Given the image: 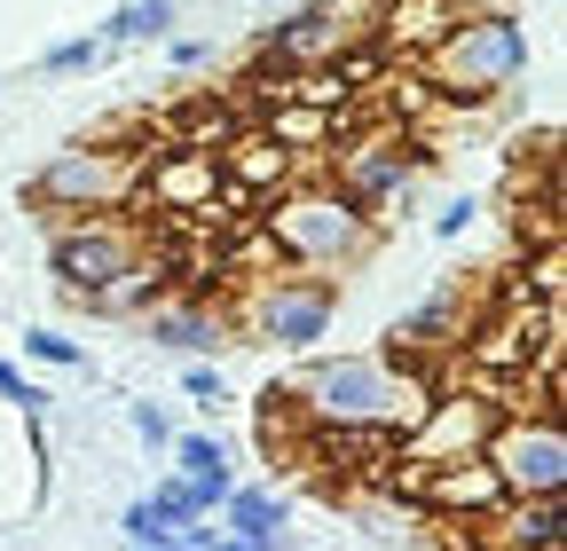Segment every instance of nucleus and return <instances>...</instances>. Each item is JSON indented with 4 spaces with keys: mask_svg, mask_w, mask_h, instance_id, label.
<instances>
[{
    "mask_svg": "<svg viewBox=\"0 0 567 551\" xmlns=\"http://www.w3.org/2000/svg\"><path fill=\"white\" fill-rule=\"evenodd\" d=\"M276 402H292L316 434H386V441H402L425 418L434 386H425V371L386 363V355H323Z\"/></svg>",
    "mask_w": 567,
    "mask_h": 551,
    "instance_id": "f257e3e1",
    "label": "nucleus"
},
{
    "mask_svg": "<svg viewBox=\"0 0 567 551\" xmlns=\"http://www.w3.org/2000/svg\"><path fill=\"white\" fill-rule=\"evenodd\" d=\"M268 245H276L284 268L331 276V268H354V260L379 245V221L354 197H339L331 181H308V189L268 197Z\"/></svg>",
    "mask_w": 567,
    "mask_h": 551,
    "instance_id": "f03ea898",
    "label": "nucleus"
},
{
    "mask_svg": "<svg viewBox=\"0 0 567 551\" xmlns=\"http://www.w3.org/2000/svg\"><path fill=\"white\" fill-rule=\"evenodd\" d=\"M528 55L536 48H528V24L513 9H473L425 48V80H434L450 103H496L505 87H520Z\"/></svg>",
    "mask_w": 567,
    "mask_h": 551,
    "instance_id": "7ed1b4c3",
    "label": "nucleus"
},
{
    "mask_svg": "<svg viewBox=\"0 0 567 551\" xmlns=\"http://www.w3.org/2000/svg\"><path fill=\"white\" fill-rule=\"evenodd\" d=\"M142 197V158L118 150V143H71L55 150L40 174H32V205H48V214H118V205Z\"/></svg>",
    "mask_w": 567,
    "mask_h": 551,
    "instance_id": "20e7f679",
    "label": "nucleus"
},
{
    "mask_svg": "<svg viewBox=\"0 0 567 551\" xmlns=\"http://www.w3.org/2000/svg\"><path fill=\"white\" fill-rule=\"evenodd\" d=\"M417 166H425V150L402 143V126H371V134H347L331 150V189L354 197L371 221H386L394 205L417 197Z\"/></svg>",
    "mask_w": 567,
    "mask_h": 551,
    "instance_id": "39448f33",
    "label": "nucleus"
},
{
    "mask_svg": "<svg viewBox=\"0 0 567 551\" xmlns=\"http://www.w3.org/2000/svg\"><path fill=\"white\" fill-rule=\"evenodd\" d=\"M48 260H55V284H63L71 300L95 308V300H111L126 276L142 268V237H134L126 221H111V214H80V221L55 229Z\"/></svg>",
    "mask_w": 567,
    "mask_h": 551,
    "instance_id": "423d86ee",
    "label": "nucleus"
},
{
    "mask_svg": "<svg viewBox=\"0 0 567 551\" xmlns=\"http://www.w3.org/2000/svg\"><path fill=\"white\" fill-rule=\"evenodd\" d=\"M481 465L496 472L505 497H559L567 489V426L559 418H496V434L481 441Z\"/></svg>",
    "mask_w": 567,
    "mask_h": 551,
    "instance_id": "0eeeda50",
    "label": "nucleus"
},
{
    "mask_svg": "<svg viewBox=\"0 0 567 551\" xmlns=\"http://www.w3.org/2000/svg\"><path fill=\"white\" fill-rule=\"evenodd\" d=\"M331 315H339V292L323 276H276V284H260V300H252V339L260 347H284V355H308L331 331Z\"/></svg>",
    "mask_w": 567,
    "mask_h": 551,
    "instance_id": "6e6552de",
    "label": "nucleus"
},
{
    "mask_svg": "<svg viewBox=\"0 0 567 551\" xmlns=\"http://www.w3.org/2000/svg\"><path fill=\"white\" fill-rule=\"evenodd\" d=\"M505 409L481 402V394H442L425 402V418L394 441V465H450V457H481V441L496 434Z\"/></svg>",
    "mask_w": 567,
    "mask_h": 551,
    "instance_id": "1a4fd4ad",
    "label": "nucleus"
},
{
    "mask_svg": "<svg viewBox=\"0 0 567 551\" xmlns=\"http://www.w3.org/2000/svg\"><path fill=\"white\" fill-rule=\"evenodd\" d=\"M339 48H354V24L339 0H300L292 17L268 24V63L276 72H316V63H331Z\"/></svg>",
    "mask_w": 567,
    "mask_h": 551,
    "instance_id": "9d476101",
    "label": "nucleus"
},
{
    "mask_svg": "<svg viewBox=\"0 0 567 551\" xmlns=\"http://www.w3.org/2000/svg\"><path fill=\"white\" fill-rule=\"evenodd\" d=\"M410 480H417V497L434 505V512H450V520H481V512H496V505H505V489H496V472H488L481 457H450V465H417Z\"/></svg>",
    "mask_w": 567,
    "mask_h": 551,
    "instance_id": "9b49d317",
    "label": "nucleus"
},
{
    "mask_svg": "<svg viewBox=\"0 0 567 551\" xmlns=\"http://www.w3.org/2000/svg\"><path fill=\"white\" fill-rule=\"evenodd\" d=\"M213 189H221V158L213 150H174L166 166L142 158V197L158 214H213Z\"/></svg>",
    "mask_w": 567,
    "mask_h": 551,
    "instance_id": "f8f14e48",
    "label": "nucleus"
},
{
    "mask_svg": "<svg viewBox=\"0 0 567 551\" xmlns=\"http://www.w3.org/2000/svg\"><path fill=\"white\" fill-rule=\"evenodd\" d=\"M473 528H481V551H559V536H567L559 497H505Z\"/></svg>",
    "mask_w": 567,
    "mask_h": 551,
    "instance_id": "ddd939ff",
    "label": "nucleus"
},
{
    "mask_svg": "<svg viewBox=\"0 0 567 551\" xmlns=\"http://www.w3.org/2000/svg\"><path fill=\"white\" fill-rule=\"evenodd\" d=\"M142 315H151V347L189 355V363H205V355L229 339V331H221V315H213V308H197V300H151Z\"/></svg>",
    "mask_w": 567,
    "mask_h": 551,
    "instance_id": "4468645a",
    "label": "nucleus"
},
{
    "mask_svg": "<svg viewBox=\"0 0 567 551\" xmlns=\"http://www.w3.org/2000/svg\"><path fill=\"white\" fill-rule=\"evenodd\" d=\"M213 528L237 536L245 551H276L284 543V497L276 489H229L221 512H213Z\"/></svg>",
    "mask_w": 567,
    "mask_h": 551,
    "instance_id": "2eb2a0df",
    "label": "nucleus"
},
{
    "mask_svg": "<svg viewBox=\"0 0 567 551\" xmlns=\"http://www.w3.org/2000/svg\"><path fill=\"white\" fill-rule=\"evenodd\" d=\"M450 339H465V292H457V284H450V292H434L425 308H410V315L394 323V347H410V355L450 347Z\"/></svg>",
    "mask_w": 567,
    "mask_h": 551,
    "instance_id": "dca6fc26",
    "label": "nucleus"
},
{
    "mask_svg": "<svg viewBox=\"0 0 567 551\" xmlns=\"http://www.w3.org/2000/svg\"><path fill=\"white\" fill-rule=\"evenodd\" d=\"M182 0H118V17L103 24V48H134V40H166Z\"/></svg>",
    "mask_w": 567,
    "mask_h": 551,
    "instance_id": "f3484780",
    "label": "nucleus"
},
{
    "mask_svg": "<svg viewBox=\"0 0 567 551\" xmlns=\"http://www.w3.org/2000/svg\"><path fill=\"white\" fill-rule=\"evenodd\" d=\"M457 17H465L457 0H394V9H386V40H425V48H434Z\"/></svg>",
    "mask_w": 567,
    "mask_h": 551,
    "instance_id": "a211bd4d",
    "label": "nucleus"
},
{
    "mask_svg": "<svg viewBox=\"0 0 567 551\" xmlns=\"http://www.w3.org/2000/svg\"><path fill=\"white\" fill-rule=\"evenodd\" d=\"M229 174H237V189H268V181H284V174H292V150H284V143H268V134H252V143H237Z\"/></svg>",
    "mask_w": 567,
    "mask_h": 551,
    "instance_id": "6ab92c4d",
    "label": "nucleus"
},
{
    "mask_svg": "<svg viewBox=\"0 0 567 551\" xmlns=\"http://www.w3.org/2000/svg\"><path fill=\"white\" fill-rule=\"evenodd\" d=\"M118 528H126V543H134V551H166V543H182V520H174L158 497H134Z\"/></svg>",
    "mask_w": 567,
    "mask_h": 551,
    "instance_id": "aec40b11",
    "label": "nucleus"
},
{
    "mask_svg": "<svg viewBox=\"0 0 567 551\" xmlns=\"http://www.w3.org/2000/svg\"><path fill=\"white\" fill-rule=\"evenodd\" d=\"M323 134H339V111H276V134H268V143L300 150V143H323Z\"/></svg>",
    "mask_w": 567,
    "mask_h": 551,
    "instance_id": "412c9836",
    "label": "nucleus"
},
{
    "mask_svg": "<svg viewBox=\"0 0 567 551\" xmlns=\"http://www.w3.org/2000/svg\"><path fill=\"white\" fill-rule=\"evenodd\" d=\"M95 63H103V40H55L40 55V72L48 80H80V72H95Z\"/></svg>",
    "mask_w": 567,
    "mask_h": 551,
    "instance_id": "4be33fe9",
    "label": "nucleus"
},
{
    "mask_svg": "<svg viewBox=\"0 0 567 551\" xmlns=\"http://www.w3.org/2000/svg\"><path fill=\"white\" fill-rule=\"evenodd\" d=\"M24 355H40L55 371H87V347H80V339H63V331H24Z\"/></svg>",
    "mask_w": 567,
    "mask_h": 551,
    "instance_id": "5701e85b",
    "label": "nucleus"
},
{
    "mask_svg": "<svg viewBox=\"0 0 567 551\" xmlns=\"http://www.w3.org/2000/svg\"><path fill=\"white\" fill-rule=\"evenodd\" d=\"M0 402H17L32 426H40V409H48V394H40V386H32V378H24L17 363H0Z\"/></svg>",
    "mask_w": 567,
    "mask_h": 551,
    "instance_id": "b1692460",
    "label": "nucleus"
},
{
    "mask_svg": "<svg viewBox=\"0 0 567 551\" xmlns=\"http://www.w3.org/2000/svg\"><path fill=\"white\" fill-rule=\"evenodd\" d=\"M182 386H189V402H205V409H221V402H229V378L213 371V363H189V371H182Z\"/></svg>",
    "mask_w": 567,
    "mask_h": 551,
    "instance_id": "393cba45",
    "label": "nucleus"
},
{
    "mask_svg": "<svg viewBox=\"0 0 567 551\" xmlns=\"http://www.w3.org/2000/svg\"><path fill=\"white\" fill-rule=\"evenodd\" d=\"M134 434L151 441V449H166V441H174V418H166L158 402H134Z\"/></svg>",
    "mask_w": 567,
    "mask_h": 551,
    "instance_id": "a878e982",
    "label": "nucleus"
},
{
    "mask_svg": "<svg viewBox=\"0 0 567 551\" xmlns=\"http://www.w3.org/2000/svg\"><path fill=\"white\" fill-rule=\"evenodd\" d=\"M465 229H473V197H457V205L434 214V237H465Z\"/></svg>",
    "mask_w": 567,
    "mask_h": 551,
    "instance_id": "bb28decb",
    "label": "nucleus"
},
{
    "mask_svg": "<svg viewBox=\"0 0 567 551\" xmlns=\"http://www.w3.org/2000/svg\"><path fill=\"white\" fill-rule=\"evenodd\" d=\"M174 63H182V72H197V63H213V40H174Z\"/></svg>",
    "mask_w": 567,
    "mask_h": 551,
    "instance_id": "cd10ccee",
    "label": "nucleus"
},
{
    "mask_svg": "<svg viewBox=\"0 0 567 551\" xmlns=\"http://www.w3.org/2000/svg\"><path fill=\"white\" fill-rule=\"evenodd\" d=\"M457 9H465V17H473V9H513V0H457Z\"/></svg>",
    "mask_w": 567,
    "mask_h": 551,
    "instance_id": "c85d7f7f",
    "label": "nucleus"
},
{
    "mask_svg": "<svg viewBox=\"0 0 567 551\" xmlns=\"http://www.w3.org/2000/svg\"><path fill=\"white\" fill-rule=\"evenodd\" d=\"M205 551H245V543H237V536H213V543H205Z\"/></svg>",
    "mask_w": 567,
    "mask_h": 551,
    "instance_id": "c756f323",
    "label": "nucleus"
},
{
    "mask_svg": "<svg viewBox=\"0 0 567 551\" xmlns=\"http://www.w3.org/2000/svg\"><path fill=\"white\" fill-rule=\"evenodd\" d=\"M166 551H182V543H166Z\"/></svg>",
    "mask_w": 567,
    "mask_h": 551,
    "instance_id": "7c9ffc66",
    "label": "nucleus"
}]
</instances>
